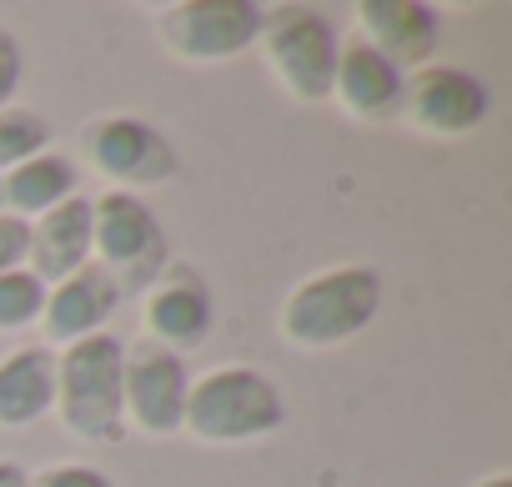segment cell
<instances>
[{
  "label": "cell",
  "instance_id": "obj_1",
  "mask_svg": "<svg viewBox=\"0 0 512 487\" xmlns=\"http://www.w3.org/2000/svg\"><path fill=\"white\" fill-rule=\"evenodd\" d=\"M382 312V277L362 262L352 267H327L307 282H297L282 302V337L297 352H327L352 337H362Z\"/></svg>",
  "mask_w": 512,
  "mask_h": 487
},
{
  "label": "cell",
  "instance_id": "obj_2",
  "mask_svg": "<svg viewBox=\"0 0 512 487\" xmlns=\"http://www.w3.org/2000/svg\"><path fill=\"white\" fill-rule=\"evenodd\" d=\"M121 362H126V342L116 332L86 337L56 357V407L51 412L86 447H111L126 437Z\"/></svg>",
  "mask_w": 512,
  "mask_h": 487
},
{
  "label": "cell",
  "instance_id": "obj_3",
  "mask_svg": "<svg viewBox=\"0 0 512 487\" xmlns=\"http://www.w3.org/2000/svg\"><path fill=\"white\" fill-rule=\"evenodd\" d=\"M282 422H287V402H282V387L267 372H256V367H211V372L191 377L181 432H191L196 442L236 447V442L272 437Z\"/></svg>",
  "mask_w": 512,
  "mask_h": 487
},
{
  "label": "cell",
  "instance_id": "obj_4",
  "mask_svg": "<svg viewBox=\"0 0 512 487\" xmlns=\"http://www.w3.org/2000/svg\"><path fill=\"white\" fill-rule=\"evenodd\" d=\"M91 262L121 287V297H141L166 272V231L136 191L91 196Z\"/></svg>",
  "mask_w": 512,
  "mask_h": 487
},
{
  "label": "cell",
  "instance_id": "obj_5",
  "mask_svg": "<svg viewBox=\"0 0 512 487\" xmlns=\"http://www.w3.org/2000/svg\"><path fill=\"white\" fill-rule=\"evenodd\" d=\"M256 46H262L267 66L277 71V81L317 106V101H332V76H337V31L322 11L312 6H272L262 11V36H256Z\"/></svg>",
  "mask_w": 512,
  "mask_h": 487
},
{
  "label": "cell",
  "instance_id": "obj_6",
  "mask_svg": "<svg viewBox=\"0 0 512 487\" xmlns=\"http://www.w3.org/2000/svg\"><path fill=\"white\" fill-rule=\"evenodd\" d=\"M156 41L186 66H216L256 46L262 6L256 0H171L156 6Z\"/></svg>",
  "mask_w": 512,
  "mask_h": 487
},
{
  "label": "cell",
  "instance_id": "obj_7",
  "mask_svg": "<svg viewBox=\"0 0 512 487\" xmlns=\"http://www.w3.org/2000/svg\"><path fill=\"white\" fill-rule=\"evenodd\" d=\"M81 156L96 166V176L111 181V191L161 186L181 166L176 146L166 141V131L141 121V116H96L81 131Z\"/></svg>",
  "mask_w": 512,
  "mask_h": 487
},
{
  "label": "cell",
  "instance_id": "obj_8",
  "mask_svg": "<svg viewBox=\"0 0 512 487\" xmlns=\"http://www.w3.org/2000/svg\"><path fill=\"white\" fill-rule=\"evenodd\" d=\"M492 111V96L487 86L462 71V66H422V71H407L402 81V116L422 131V136H442V141H457V136H472Z\"/></svg>",
  "mask_w": 512,
  "mask_h": 487
},
{
  "label": "cell",
  "instance_id": "obj_9",
  "mask_svg": "<svg viewBox=\"0 0 512 487\" xmlns=\"http://www.w3.org/2000/svg\"><path fill=\"white\" fill-rule=\"evenodd\" d=\"M186 392H191V372H186V357L181 352H166L156 342L126 347V362H121V407H126V422L131 427H141L151 437L181 432Z\"/></svg>",
  "mask_w": 512,
  "mask_h": 487
},
{
  "label": "cell",
  "instance_id": "obj_10",
  "mask_svg": "<svg viewBox=\"0 0 512 487\" xmlns=\"http://www.w3.org/2000/svg\"><path fill=\"white\" fill-rule=\"evenodd\" d=\"M141 297H146V307H141L146 342H156L166 352H186V347H201L206 342L211 317H216V302H211V287L201 282L196 267L166 262V272Z\"/></svg>",
  "mask_w": 512,
  "mask_h": 487
},
{
  "label": "cell",
  "instance_id": "obj_11",
  "mask_svg": "<svg viewBox=\"0 0 512 487\" xmlns=\"http://www.w3.org/2000/svg\"><path fill=\"white\" fill-rule=\"evenodd\" d=\"M126 297H121V287L91 262V267H81L76 277H66V282H56V287H46V307H41V337H46V347H76V342H86V337H101V332H111V317H116V307H121Z\"/></svg>",
  "mask_w": 512,
  "mask_h": 487
},
{
  "label": "cell",
  "instance_id": "obj_12",
  "mask_svg": "<svg viewBox=\"0 0 512 487\" xmlns=\"http://www.w3.org/2000/svg\"><path fill=\"white\" fill-rule=\"evenodd\" d=\"M357 26L362 41L387 56L402 76L432 66L437 41H442V11L422 0H357Z\"/></svg>",
  "mask_w": 512,
  "mask_h": 487
},
{
  "label": "cell",
  "instance_id": "obj_13",
  "mask_svg": "<svg viewBox=\"0 0 512 487\" xmlns=\"http://www.w3.org/2000/svg\"><path fill=\"white\" fill-rule=\"evenodd\" d=\"M31 226V247H26V272L41 287H56L91 267V196L76 191L71 201L51 206L46 216L26 221Z\"/></svg>",
  "mask_w": 512,
  "mask_h": 487
},
{
  "label": "cell",
  "instance_id": "obj_14",
  "mask_svg": "<svg viewBox=\"0 0 512 487\" xmlns=\"http://www.w3.org/2000/svg\"><path fill=\"white\" fill-rule=\"evenodd\" d=\"M402 81H407V76H402L387 56H377L367 41H352V46H342V56H337L332 96L342 101L347 116L377 126V121L402 116Z\"/></svg>",
  "mask_w": 512,
  "mask_h": 487
},
{
  "label": "cell",
  "instance_id": "obj_15",
  "mask_svg": "<svg viewBox=\"0 0 512 487\" xmlns=\"http://www.w3.org/2000/svg\"><path fill=\"white\" fill-rule=\"evenodd\" d=\"M56 407V352L16 347L0 357V427L21 432L36 427Z\"/></svg>",
  "mask_w": 512,
  "mask_h": 487
},
{
  "label": "cell",
  "instance_id": "obj_16",
  "mask_svg": "<svg viewBox=\"0 0 512 487\" xmlns=\"http://www.w3.org/2000/svg\"><path fill=\"white\" fill-rule=\"evenodd\" d=\"M76 186H81L76 161L61 156V151H41V156H31V161H21L16 171L0 176V211L16 216V221H36V216H46L51 206L71 201Z\"/></svg>",
  "mask_w": 512,
  "mask_h": 487
},
{
  "label": "cell",
  "instance_id": "obj_17",
  "mask_svg": "<svg viewBox=\"0 0 512 487\" xmlns=\"http://www.w3.org/2000/svg\"><path fill=\"white\" fill-rule=\"evenodd\" d=\"M41 307H46V287L26 267L0 272V337H16V332L36 327Z\"/></svg>",
  "mask_w": 512,
  "mask_h": 487
},
{
  "label": "cell",
  "instance_id": "obj_18",
  "mask_svg": "<svg viewBox=\"0 0 512 487\" xmlns=\"http://www.w3.org/2000/svg\"><path fill=\"white\" fill-rule=\"evenodd\" d=\"M46 141H51L46 116L21 111V106L0 111V176L16 171V166H21V161H31V156H41V151H46Z\"/></svg>",
  "mask_w": 512,
  "mask_h": 487
},
{
  "label": "cell",
  "instance_id": "obj_19",
  "mask_svg": "<svg viewBox=\"0 0 512 487\" xmlns=\"http://www.w3.org/2000/svg\"><path fill=\"white\" fill-rule=\"evenodd\" d=\"M21 76H26V56H21V41L16 31L0 21V111H11L16 91H21Z\"/></svg>",
  "mask_w": 512,
  "mask_h": 487
},
{
  "label": "cell",
  "instance_id": "obj_20",
  "mask_svg": "<svg viewBox=\"0 0 512 487\" xmlns=\"http://www.w3.org/2000/svg\"><path fill=\"white\" fill-rule=\"evenodd\" d=\"M31 487H116L101 467H86V462H51L31 477Z\"/></svg>",
  "mask_w": 512,
  "mask_h": 487
},
{
  "label": "cell",
  "instance_id": "obj_21",
  "mask_svg": "<svg viewBox=\"0 0 512 487\" xmlns=\"http://www.w3.org/2000/svg\"><path fill=\"white\" fill-rule=\"evenodd\" d=\"M26 247H31V226L0 211V272L26 267Z\"/></svg>",
  "mask_w": 512,
  "mask_h": 487
},
{
  "label": "cell",
  "instance_id": "obj_22",
  "mask_svg": "<svg viewBox=\"0 0 512 487\" xmlns=\"http://www.w3.org/2000/svg\"><path fill=\"white\" fill-rule=\"evenodd\" d=\"M0 487H31V472L16 457H0Z\"/></svg>",
  "mask_w": 512,
  "mask_h": 487
},
{
  "label": "cell",
  "instance_id": "obj_23",
  "mask_svg": "<svg viewBox=\"0 0 512 487\" xmlns=\"http://www.w3.org/2000/svg\"><path fill=\"white\" fill-rule=\"evenodd\" d=\"M472 487H512V472H487V477L472 482Z\"/></svg>",
  "mask_w": 512,
  "mask_h": 487
}]
</instances>
